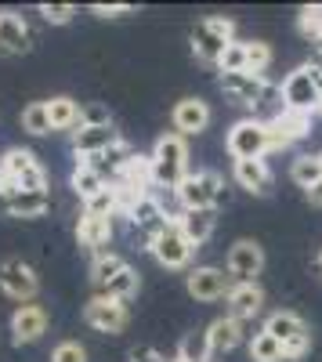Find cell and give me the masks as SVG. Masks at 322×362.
<instances>
[{"label":"cell","instance_id":"cell-5","mask_svg":"<svg viewBox=\"0 0 322 362\" xmlns=\"http://www.w3.org/2000/svg\"><path fill=\"white\" fill-rule=\"evenodd\" d=\"M265 329L282 344L286 358H301L311 348V329H308V322L297 312H272L265 319Z\"/></svg>","mask_w":322,"mask_h":362},{"label":"cell","instance_id":"cell-49","mask_svg":"<svg viewBox=\"0 0 322 362\" xmlns=\"http://www.w3.org/2000/svg\"><path fill=\"white\" fill-rule=\"evenodd\" d=\"M318 261H322V257H318Z\"/></svg>","mask_w":322,"mask_h":362},{"label":"cell","instance_id":"cell-2","mask_svg":"<svg viewBox=\"0 0 322 362\" xmlns=\"http://www.w3.org/2000/svg\"><path fill=\"white\" fill-rule=\"evenodd\" d=\"M0 174H4V189H22V192L47 189V170L37 163V156L29 148H8L0 156Z\"/></svg>","mask_w":322,"mask_h":362},{"label":"cell","instance_id":"cell-40","mask_svg":"<svg viewBox=\"0 0 322 362\" xmlns=\"http://www.w3.org/2000/svg\"><path fill=\"white\" fill-rule=\"evenodd\" d=\"M40 15H44V22H51V25H66V22H73V4H40Z\"/></svg>","mask_w":322,"mask_h":362},{"label":"cell","instance_id":"cell-1","mask_svg":"<svg viewBox=\"0 0 322 362\" xmlns=\"http://www.w3.org/2000/svg\"><path fill=\"white\" fill-rule=\"evenodd\" d=\"M149 160H153V181L163 189H178L189 177V145L181 134H163Z\"/></svg>","mask_w":322,"mask_h":362},{"label":"cell","instance_id":"cell-37","mask_svg":"<svg viewBox=\"0 0 322 362\" xmlns=\"http://www.w3.org/2000/svg\"><path fill=\"white\" fill-rule=\"evenodd\" d=\"M87 214H98V218H112L116 210H120V203H116V189H112V181H109V189H102L98 196H91L83 203Z\"/></svg>","mask_w":322,"mask_h":362},{"label":"cell","instance_id":"cell-27","mask_svg":"<svg viewBox=\"0 0 322 362\" xmlns=\"http://www.w3.org/2000/svg\"><path fill=\"white\" fill-rule=\"evenodd\" d=\"M80 102H73L69 95H58L47 102V116H51V131H76L80 127Z\"/></svg>","mask_w":322,"mask_h":362},{"label":"cell","instance_id":"cell-41","mask_svg":"<svg viewBox=\"0 0 322 362\" xmlns=\"http://www.w3.org/2000/svg\"><path fill=\"white\" fill-rule=\"evenodd\" d=\"M91 11H95L98 18H120V15H131L134 8H131V4H95Z\"/></svg>","mask_w":322,"mask_h":362},{"label":"cell","instance_id":"cell-16","mask_svg":"<svg viewBox=\"0 0 322 362\" xmlns=\"http://www.w3.org/2000/svg\"><path fill=\"white\" fill-rule=\"evenodd\" d=\"M47 334V312L40 305H18L15 315H11V341L15 344H33Z\"/></svg>","mask_w":322,"mask_h":362},{"label":"cell","instance_id":"cell-18","mask_svg":"<svg viewBox=\"0 0 322 362\" xmlns=\"http://www.w3.org/2000/svg\"><path fill=\"white\" fill-rule=\"evenodd\" d=\"M225 305H228L225 315L246 322V319L261 315V308H265V290H261L257 283H232V290H228V297H225Z\"/></svg>","mask_w":322,"mask_h":362},{"label":"cell","instance_id":"cell-20","mask_svg":"<svg viewBox=\"0 0 322 362\" xmlns=\"http://www.w3.org/2000/svg\"><path fill=\"white\" fill-rule=\"evenodd\" d=\"M33 47V33L18 11H0V51L4 54H25Z\"/></svg>","mask_w":322,"mask_h":362},{"label":"cell","instance_id":"cell-45","mask_svg":"<svg viewBox=\"0 0 322 362\" xmlns=\"http://www.w3.org/2000/svg\"><path fill=\"white\" fill-rule=\"evenodd\" d=\"M315 54H322V37H318V40H315Z\"/></svg>","mask_w":322,"mask_h":362},{"label":"cell","instance_id":"cell-13","mask_svg":"<svg viewBox=\"0 0 322 362\" xmlns=\"http://www.w3.org/2000/svg\"><path fill=\"white\" fill-rule=\"evenodd\" d=\"M185 286L196 300H221L232 290V276H225V268L217 264H199L185 276Z\"/></svg>","mask_w":322,"mask_h":362},{"label":"cell","instance_id":"cell-28","mask_svg":"<svg viewBox=\"0 0 322 362\" xmlns=\"http://www.w3.org/2000/svg\"><path fill=\"white\" fill-rule=\"evenodd\" d=\"M69 185H73V192L87 203L91 196H98L102 189H109V181L95 170V167H87V163H76V170H73V177H69Z\"/></svg>","mask_w":322,"mask_h":362},{"label":"cell","instance_id":"cell-12","mask_svg":"<svg viewBox=\"0 0 322 362\" xmlns=\"http://www.w3.org/2000/svg\"><path fill=\"white\" fill-rule=\"evenodd\" d=\"M225 268L236 283H257L261 268H265V250H261L254 239H239V243H232Z\"/></svg>","mask_w":322,"mask_h":362},{"label":"cell","instance_id":"cell-24","mask_svg":"<svg viewBox=\"0 0 322 362\" xmlns=\"http://www.w3.org/2000/svg\"><path fill=\"white\" fill-rule=\"evenodd\" d=\"M232 174H236V185L254 192V196H268L272 192V167L265 160H239Z\"/></svg>","mask_w":322,"mask_h":362},{"label":"cell","instance_id":"cell-19","mask_svg":"<svg viewBox=\"0 0 322 362\" xmlns=\"http://www.w3.org/2000/svg\"><path fill=\"white\" fill-rule=\"evenodd\" d=\"M265 76H254V73H221V90L239 102V105H261L265 98Z\"/></svg>","mask_w":322,"mask_h":362},{"label":"cell","instance_id":"cell-6","mask_svg":"<svg viewBox=\"0 0 322 362\" xmlns=\"http://www.w3.org/2000/svg\"><path fill=\"white\" fill-rule=\"evenodd\" d=\"M228 145V153L232 160H265L268 153V127H265V119H239L236 127L228 131L225 138Z\"/></svg>","mask_w":322,"mask_h":362},{"label":"cell","instance_id":"cell-29","mask_svg":"<svg viewBox=\"0 0 322 362\" xmlns=\"http://www.w3.org/2000/svg\"><path fill=\"white\" fill-rule=\"evenodd\" d=\"M138 290H141V279H138V272L127 264L120 276H116L112 283H105L98 293H102V297H112V300H124V305H127L131 297H138Z\"/></svg>","mask_w":322,"mask_h":362},{"label":"cell","instance_id":"cell-15","mask_svg":"<svg viewBox=\"0 0 322 362\" xmlns=\"http://www.w3.org/2000/svg\"><path fill=\"white\" fill-rule=\"evenodd\" d=\"M76 239H80V247H87L95 257H105L112 254L109 243H112V218H98V214H80L76 221Z\"/></svg>","mask_w":322,"mask_h":362},{"label":"cell","instance_id":"cell-25","mask_svg":"<svg viewBox=\"0 0 322 362\" xmlns=\"http://www.w3.org/2000/svg\"><path fill=\"white\" fill-rule=\"evenodd\" d=\"M207 337H210V351H232V348H239L243 344V322L239 319H232V315H221L207 326Z\"/></svg>","mask_w":322,"mask_h":362},{"label":"cell","instance_id":"cell-48","mask_svg":"<svg viewBox=\"0 0 322 362\" xmlns=\"http://www.w3.org/2000/svg\"><path fill=\"white\" fill-rule=\"evenodd\" d=\"M318 112H322V105H318Z\"/></svg>","mask_w":322,"mask_h":362},{"label":"cell","instance_id":"cell-35","mask_svg":"<svg viewBox=\"0 0 322 362\" xmlns=\"http://www.w3.org/2000/svg\"><path fill=\"white\" fill-rule=\"evenodd\" d=\"M272 66V47L261 40H246V73L265 76V69Z\"/></svg>","mask_w":322,"mask_h":362},{"label":"cell","instance_id":"cell-14","mask_svg":"<svg viewBox=\"0 0 322 362\" xmlns=\"http://www.w3.org/2000/svg\"><path fill=\"white\" fill-rule=\"evenodd\" d=\"M170 119H174V134H181V138L203 134L210 127V105L203 98H181L178 105H174Z\"/></svg>","mask_w":322,"mask_h":362},{"label":"cell","instance_id":"cell-36","mask_svg":"<svg viewBox=\"0 0 322 362\" xmlns=\"http://www.w3.org/2000/svg\"><path fill=\"white\" fill-rule=\"evenodd\" d=\"M221 73H246V40H232L217 62Z\"/></svg>","mask_w":322,"mask_h":362},{"label":"cell","instance_id":"cell-47","mask_svg":"<svg viewBox=\"0 0 322 362\" xmlns=\"http://www.w3.org/2000/svg\"><path fill=\"white\" fill-rule=\"evenodd\" d=\"M318 160H322V153H318Z\"/></svg>","mask_w":322,"mask_h":362},{"label":"cell","instance_id":"cell-43","mask_svg":"<svg viewBox=\"0 0 322 362\" xmlns=\"http://www.w3.org/2000/svg\"><path fill=\"white\" fill-rule=\"evenodd\" d=\"M304 196H308V203H311V206H322V181H315V185H311Z\"/></svg>","mask_w":322,"mask_h":362},{"label":"cell","instance_id":"cell-3","mask_svg":"<svg viewBox=\"0 0 322 362\" xmlns=\"http://www.w3.org/2000/svg\"><path fill=\"white\" fill-rule=\"evenodd\" d=\"M174 192H178L181 210H217L221 192H225V181L214 170H196V174L189 170V177Z\"/></svg>","mask_w":322,"mask_h":362},{"label":"cell","instance_id":"cell-8","mask_svg":"<svg viewBox=\"0 0 322 362\" xmlns=\"http://www.w3.org/2000/svg\"><path fill=\"white\" fill-rule=\"evenodd\" d=\"M83 322L98 329V334H120V329L131 322V312L124 300H112V297H91L83 305Z\"/></svg>","mask_w":322,"mask_h":362},{"label":"cell","instance_id":"cell-46","mask_svg":"<svg viewBox=\"0 0 322 362\" xmlns=\"http://www.w3.org/2000/svg\"><path fill=\"white\" fill-rule=\"evenodd\" d=\"M0 192H4V174H0Z\"/></svg>","mask_w":322,"mask_h":362},{"label":"cell","instance_id":"cell-21","mask_svg":"<svg viewBox=\"0 0 322 362\" xmlns=\"http://www.w3.org/2000/svg\"><path fill=\"white\" fill-rule=\"evenodd\" d=\"M116 141H120V134H116L112 124H105V127H76L73 131V153L80 160H91V156L105 153V148L116 145Z\"/></svg>","mask_w":322,"mask_h":362},{"label":"cell","instance_id":"cell-44","mask_svg":"<svg viewBox=\"0 0 322 362\" xmlns=\"http://www.w3.org/2000/svg\"><path fill=\"white\" fill-rule=\"evenodd\" d=\"M308 69V76H311V83H315V90L322 95V69H315V66H304Z\"/></svg>","mask_w":322,"mask_h":362},{"label":"cell","instance_id":"cell-26","mask_svg":"<svg viewBox=\"0 0 322 362\" xmlns=\"http://www.w3.org/2000/svg\"><path fill=\"white\" fill-rule=\"evenodd\" d=\"M134 156V148L120 138V141H116V145H109L105 148V153H98V156H91V160H80V163H87V167H95L102 177L109 174V177H116V174H120L124 167H127V160Z\"/></svg>","mask_w":322,"mask_h":362},{"label":"cell","instance_id":"cell-42","mask_svg":"<svg viewBox=\"0 0 322 362\" xmlns=\"http://www.w3.org/2000/svg\"><path fill=\"white\" fill-rule=\"evenodd\" d=\"M131 362H167V358L149 344H138V348H131Z\"/></svg>","mask_w":322,"mask_h":362},{"label":"cell","instance_id":"cell-38","mask_svg":"<svg viewBox=\"0 0 322 362\" xmlns=\"http://www.w3.org/2000/svg\"><path fill=\"white\" fill-rule=\"evenodd\" d=\"M297 29L315 44V40L322 37V4H308V8H301V15H297Z\"/></svg>","mask_w":322,"mask_h":362},{"label":"cell","instance_id":"cell-32","mask_svg":"<svg viewBox=\"0 0 322 362\" xmlns=\"http://www.w3.org/2000/svg\"><path fill=\"white\" fill-rule=\"evenodd\" d=\"M210 337H207V329L203 334H189L178 348V362H210Z\"/></svg>","mask_w":322,"mask_h":362},{"label":"cell","instance_id":"cell-34","mask_svg":"<svg viewBox=\"0 0 322 362\" xmlns=\"http://www.w3.org/2000/svg\"><path fill=\"white\" fill-rule=\"evenodd\" d=\"M22 131L29 134H51V116H47V102H29L22 109Z\"/></svg>","mask_w":322,"mask_h":362},{"label":"cell","instance_id":"cell-39","mask_svg":"<svg viewBox=\"0 0 322 362\" xmlns=\"http://www.w3.org/2000/svg\"><path fill=\"white\" fill-rule=\"evenodd\" d=\"M51 362H87V351L76 341H62V344L51 351Z\"/></svg>","mask_w":322,"mask_h":362},{"label":"cell","instance_id":"cell-30","mask_svg":"<svg viewBox=\"0 0 322 362\" xmlns=\"http://www.w3.org/2000/svg\"><path fill=\"white\" fill-rule=\"evenodd\" d=\"M250 362H286V351L268 329H257L250 337Z\"/></svg>","mask_w":322,"mask_h":362},{"label":"cell","instance_id":"cell-22","mask_svg":"<svg viewBox=\"0 0 322 362\" xmlns=\"http://www.w3.org/2000/svg\"><path fill=\"white\" fill-rule=\"evenodd\" d=\"M0 206L11 218H40L47 210V192H22V189H4L0 192Z\"/></svg>","mask_w":322,"mask_h":362},{"label":"cell","instance_id":"cell-9","mask_svg":"<svg viewBox=\"0 0 322 362\" xmlns=\"http://www.w3.org/2000/svg\"><path fill=\"white\" fill-rule=\"evenodd\" d=\"M265 127H268V153H275V148H286V145H294V141H301L308 134L311 116L308 112H294V109H279Z\"/></svg>","mask_w":322,"mask_h":362},{"label":"cell","instance_id":"cell-11","mask_svg":"<svg viewBox=\"0 0 322 362\" xmlns=\"http://www.w3.org/2000/svg\"><path fill=\"white\" fill-rule=\"evenodd\" d=\"M0 290H4L8 297H15V300H22V305H29V300L37 297V290H40V279H37V272L29 268L25 261L11 257V261L0 264Z\"/></svg>","mask_w":322,"mask_h":362},{"label":"cell","instance_id":"cell-7","mask_svg":"<svg viewBox=\"0 0 322 362\" xmlns=\"http://www.w3.org/2000/svg\"><path fill=\"white\" fill-rule=\"evenodd\" d=\"M149 250H153V257L163 268H189V261L196 254V247L185 239V232L178 228V221H170L156 239H149Z\"/></svg>","mask_w":322,"mask_h":362},{"label":"cell","instance_id":"cell-4","mask_svg":"<svg viewBox=\"0 0 322 362\" xmlns=\"http://www.w3.org/2000/svg\"><path fill=\"white\" fill-rule=\"evenodd\" d=\"M232 40H236V25L228 18L214 15V18H203V22L192 25V51H196V58H203V62H210V66L221 62V54Z\"/></svg>","mask_w":322,"mask_h":362},{"label":"cell","instance_id":"cell-33","mask_svg":"<svg viewBox=\"0 0 322 362\" xmlns=\"http://www.w3.org/2000/svg\"><path fill=\"white\" fill-rule=\"evenodd\" d=\"M127 268V261L120 257V254H105V257H95V264H91V283L102 290L105 283H112L120 272Z\"/></svg>","mask_w":322,"mask_h":362},{"label":"cell","instance_id":"cell-31","mask_svg":"<svg viewBox=\"0 0 322 362\" xmlns=\"http://www.w3.org/2000/svg\"><path fill=\"white\" fill-rule=\"evenodd\" d=\"M290 177H294L304 192L315 185V181H322V160H318V153H315V156H311V153L297 156V160H294V167H290Z\"/></svg>","mask_w":322,"mask_h":362},{"label":"cell","instance_id":"cell-17","mask_svg":"<svg viewBox=\"0 0 322 362\" xmlns=\"http://www.w3.org/2000/svg\"><path fill=\"white\" fill-rule=\"evenodd\" d=\"M127 218H131V225L138 228V232H145L149 239H156L174 218H167V210H163V203L149 192V196H141L131 210H127Z\"/></svg>","mask_w":322,"mask_h":362},{"label":"cell","instance_id":"cell-23","mask_svg":"<svg viewBox=\"0 0 322 362\" xmlns=\"http://www.w3.org/2000/svg\"><path fill=\"white\" fill-rule=\"evenodd\" d=\"M178 228L185 232V239L189 243L199 250L203 243H207V239L214 235V225H217V210H181L178 218Z\"/></svg>","mask_w":322,"mask_h":362},{"label":"cell","instance_id":"cell-10","mask_svg":"<svg viewBox=\"0 0 322 362\" xmlns=\"http://www.w3.org/2000/svg\"><path fill=\"white\" fill-rule=\"evenodd\" d=\"M318 105H322V95L315 90V83H311L304 66L294 69L282 80V109H294V112H308L311 116V112H318Z\"/></svg>","mask_w":322,"mask_h":362}]
</instances>
